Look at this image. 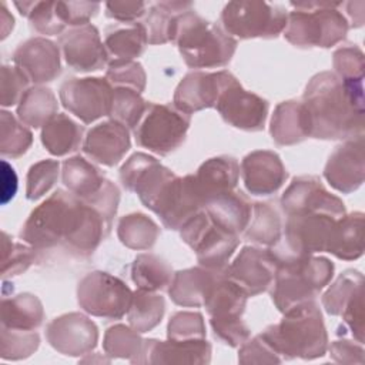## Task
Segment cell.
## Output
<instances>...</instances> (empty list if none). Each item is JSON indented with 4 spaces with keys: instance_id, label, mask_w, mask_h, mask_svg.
I'll use <instances>...</instances> for the list:
<instances>
[{
    "instance_id": "6da1fadb",
    "label": "cell",
    "mask_w": 365,
    "mask_h": 365,
    "mask_svg": "<svg viewBox=\"0 0 365 365\" xmlns=\"http://www.w3.org/2000/svg\"><path fill=\"white\" fill-rule=\"evenodd\" d=\"M108 230L110 222L91 204L57 191L33 211L24 235L37 247H51L63 241L81 254H90Z\"/></svg>"
},
{
    "instance_id": "7a4b0ae2",
    "label": "cell",
    "mask_w": 365,
    "mask_h": 365,
    "mask_svg": "<svg viewBox=\"0 0 365 365\" xmlns=\"http://www.w3.org/2000/svg\"><path fill=\"white\" fill-rule=\"evenodd\" d=\"M364 78H341L325 71L307 86L304 107L309 135L339 140L364 135Z\"/></svg>"
},
{
    "instance_id": "3957f363",
    "label": "cell",
    "mask_w": 365,
    "mask_h": 365,
    "mask_svg": "<svg viewBox=\"0 0 365 365\" xmlns=\"http://www.w3.org/2000/svg\"><path fill=\"white\" fill-rule=\"evenodd\" d=\"M259 338L274 354L287 359L322 356L328 341L321 312L312 301L288 309L282 322L267 328Z\"/></svg>"
},
{
    "instance_id": "277c9868",
    "label": "cell",
    "mask_w": 365,
    "mask_h": 365,
    "mask_svg": "<svg viewBox=\"0 0 365 365\" xmlns=\"http://www.w3.org/2000/svg\"><path fill=\"white\" fill-rule=\"evenodd\" d=\"M334 265L327 258L309 255L277 261L272 299L278 309H288L309 302L332 278Z\"/></svg>"
},
{
    "instance_id": "5b68a950",
    "label": "cell",
    "mask_w": 365,
    "mask_h": 365,
    "mask_svg": "<svg viewBox=\"0 0 365 365\" xmlns=\"http://www.w3.org/2000/svg\"><path fill=\"white\" fill-rule=\"evenodd\" d=\"M173 40H177L185 63L194 68L227 64L237 44L218 26L192 13L178 16Z\"/></svg>"
},
{
    "instance_id": "8992f818",
    "label": "cell",
    "mask_w": 365,
    "mask_h": 365,
    "mask_svg": "<svg viewBox=\"0 0 365 365\" xmlns=\"http://www.w3.org/2000/svg\"><path fill=\"white\" fill-rule=\"evenodd\" d=\"M341 3L318 4V10L311 13L292 11L289 14L285 37L292 44L308 47H331L344 40L349 24L344 14L336 10Z\"/></svg>"
},
{
    "instance_id": "52a82bcc",
    "label": "cell",
    "mask_w": 365,
    "mask_h": 365,
    "mask_svg": "<svg viewBox=\"0 0 365 365\" xmlns=\"http://www.w3.org/2000/svg\"><path fill=\"white\" fill-rule=\"evenodd\" d=\"M181 237L210 269H221L238 244L235 234L217 225L204 211H198L181 227Z\"/></svg>"
},
{
    "instance_id": "ba28073f",
    "label": "cell",
    "mask_w": 365,
    "mask_h": 365,
    "mask_svg": "<svg viewBox=\"0 0 365 365\" xmlns=\"http://www.w3.org/2000/svg\"><path fill=\"white\" fill-rule=\"evenodd\" d=\"M188 125L187 113L170 106L148 104L145 117L135 130V140L141 147L165 155L184 141Z\"/></svg>"
},
{
    "instance_id": "9c48e42d",
    "label": "cell",
    "mask_w": 365,
    "mask_h": 365,
    "mask_svg": "<svg viewBox=\"0 0 365 365\" xmlns=\"http://www.w3.org/2000/svg\"><path fill=\"white\" fill-rule=\"evenodd\" d=\"M221 20L228 33L242 38L275 37L287 24L285 10L258 1L228 3Z\"/></svg>"
},
{
    "instance_id": "30bf717a",
    "label": "cell",
    "mask_w": 365,
    "mask_h": 365,
    "mask_svg": "<svg viewBox=\"0 0 365 365\" xmlns=\"http://www.w3.org/2000/svg\"><path fill=\"white\" fill-rule=\"evenodd\" d=\"M133 301L131 291L120 279L93 272L78 287V302L90 314L106 318L123 317Z\"/></svg>"
},
{
    "instance_id": "8fae6325",
    "label": "cell",
    "mask_w": 365,
    "mask_h": 365,
    "mask_svg": "<svg viewBox=\"0 0 365 365\" xmlns=\"http://www.w3.org/2000/svg\"><path fill=\"white\" fill-rule=\"evenodd\" d=\"M60 97L66 108L91 123L111 111L113 91L104 78H73L61 86Z\"/></svg>"
},
{
    "instance_id": "7c38bea8",
    "label": "cell",
    "mask_w": 365,
    "mask_h": 365,
    "mask_svg": "<svg viewBox=\"0 0 365 365\" xmlns=\"http://www.w3.org/2000/svg\"><path fill=\"white\" fill-rule=\"evenodd\" d=\"M215 106L222 118L237 128L247 131H258L264 128L268 103L261 97L242 90L235 78L221 93Z\"/></svg>"
},
{
    "instance_id": "4fadbf2b",
    "label": "cell",
    "mask_w": 365,
    "mask_h": 365,
    "mask_svg": "<svg viewBox=\"0 0 365 365\" xmlns=\"http://www.w3.org/2000/svg\"><path fill=\"white\" fill-rule=\"evenodd\" d=\"M282 205L288 215L305 212H322L336 218L345 215L344 202L329 194L315 177L295 178L282 197Z\"/></svg>"
},
{
    "instance_id": "5bb4252c",
    "label": "cell",
    "mask_w": 365,
    "mask_h": 365,
    "mask_svg": "<svg viewBox=\"0 0 365 365\" xmlns=\"http://www.w3.org/2000/svg\"><path fill=\"white\" fill-rule=\"evenodd\" d=\"M364 135L348 140L331 154L324 175L341 192H352L364 182Z\"/></svg>"
},
{
    "instance_id": "9a60e30c",
    "label": "cell",
    "mask_w": 365,
    "mask_h": 365,
    "mask_svg": "<svg viewBox=\"0 0 365 365\" xmlns=\"http://www.w3.org/2000/svg\"><path fill=\"white\" fill-rule=\"evenodd\" d=\"M234 80L227 71L220 73H191L178 86L175 91V106L184 113H192L217 104L218 97Z\"/></svg>"
},
{
    "instance_id": "2e32d148",
    "label": "cell",
    "mask_w": 365,
    "mask_h": 365,
    "mask_svg": "<svg viewBox=\"0 0 365 365\" xmlns=\"http://www.w3.org/2000/svg\"><path fill=\"white\" fill-rule=\"evenodd\" d=\"M277 262L271 252L245 247L227 271L228 278L240 285L247 295H255L271 284L275 277Z\"/></svg>"
},
{
    "instance_id": "e0dca14e",
    "label": "cell",
    "mask_w": 365,
    "mask_h": 365,
    "mask_svg": "<svg viewBox=\"0 0 365 365\" xmlns=\"http://www.w3.org/2000/svg\"><path fill=\"white\" fill-rule=\"evenodd\" d=\"M66 61L77 71H93L104 66L107 54L96 27L86 24L61 37Z\"/></svg>"
},
{
    "instance_id": "ac0fdd59",
    "label": "cell",
    "mask_w": 365,
    "mask_h": 365,
    "mask_svg": "<svg viewBox=\"0 0 365 365\" xmlns=\"http://www.w3.org/2000/svg\"><path fill=\"white\" fill-rule=\"evenodd\" d=\"M242 178L251 194L267 195L282 185L287 171L275 153L255 151L242 161Z\"/></svg>"
},
{
    "instance_id": "d6986e66",
    "label": "cell",
    "mask_w": 365,
    "mask_h": 365,
    "mask_svg": "<svg viewBox=\"0 0 365 365\" xmlns=\"http://www.w3.org/2000/svg\"><path fill=\"white\" fill-rule=\"evenodd\" d=\"M128 148V131L118 121H107L90 130L83 147L88 157L106 165L117 164Z\"/></svg>"
},
{
    "instance_id": "ffe728a7",
    "label": "cell",
    "mask_w": 365,
    "mask_h": 365,
    "mask_svg": "<svg viewBox=\"0 0 365 365\" xmlns=\"http://www.w3.org/2000/svg\"><path fill=\"white\" fill-rule=\"evenodd\" d=\"M204 205L212 198L230 192L238 180V164L231 157H217L204 163L194 175Z\"/></svg>"
},
{
    "instance_id": "44dd1931",
    "label": "cell",
    "mask_w": 365,
    "mask_h": 365,
    "mask_svg": "<svg viewBox=\"0 0 365 365\" xmlns=\"http://www.w3.org/2000/svg\"><path fill=\"white\" fill-rule=\"evenodd\" d=\"M327 252L339 259H356L364 254V214L355 211L341 217L334 228Z\"/></svg>"
},
{
    "instance_id": "7402d4cb",
    "label": "cell",
    "mask_w": 365,
    "mask_h": 365,
    "mask_svg": "<svg viewBox=\"0 0 365 365\" xmlns=\"http://www.w3.org/2000/svg\"><path fill=\"white\" fill-rule=\"evenodd\" d=\"M207 214L221 228L237 234L242 231L250 220L251 205L241 192H227L205 204Z\"/></svg>"
},
{
    "instance_id": "603a6c76",
    "label": "cell",
    "mask_w": 365,
    "mask_h": 365,
    "mask_svg": "<svg viewBox=\"0 0 365 365\" xmlns=\"http://www.w3.org/2000/svg\"><path fill=\"white\" fill-rule=\"evenodd\" d=\"M277 144H294L309 135L308 115L304 104L287 101L277 107L271 125Z\"/></svg>"
},
{
    "instance_id": "cb8c5ba5",
    "label": "cell",
    "mask_w": 365,
    "mask_h": 365,
    "mask_svg": "<svg viewBox=\"0 0 365 365\" xmlns=\"http://www.w3.org/2000/svg\"><path fill=\"white\" fill-rule=\"evenodd\" d=\"M150 362H208L210 345L204 339H173L167 344L145 341Z\"/></svg>"
},
{
    "instance_id": "d4e9b609",
    "label": "cell",
    "mask_w": 365,
    "mask_h": 365,
    "mask_svg": "<svg viewBox=\"0 0 365 365\" xmlns=\"http://www.w3.org/2000/svg\"><path fill=\"white\" fill-rule=\"evenodd\" d=\"M212 272H207L198 268L180 271L175 275L174 284L170 288V295L173 301L178 305H201L204 304L212 284L215 282V277Z\"/></svg>"
},
{
    "instance_id": "484cf974",
    "label": "cell",
    "mask_w": 365,
    "mask_h": 365,
    "mask_svg": "<svg viewBox=\"0 0 365 365\" xmlns=\"http://www.w3.org/2000/svg\"><path fill=\"white\" fill-rule=\"evenodd\" d=\"M63 171L64 184L73 192L80 195L81 200L96 194L106 182L98 170L80 157H74L66 161Z\"/></svg>"
},
{
    "instance_id": "4316f807",
    "label": "cell",
    "mask_w": 365,
    "mask_h": 365,
    "mask_svg": "<svg viewBox=\"0 0 365 365\" xmlns=\"http://www.w3.org/2000/svg\"><path fill=\"white\" fill-rule=\"evenodd\" d=\"M81 141V127L64 114L51 120L43 131V144L51 154L63 155L74 151Z\"/></svg>"
},
{
    "instance_id": "83f0119b",
    "label": "cell",
    "mask_w": 365,
    "mask_h": 365,
    "mask_svg": "<svg viewBox=\"0 0 365 365\" xmlns=\"http://www.w3.org/2000/svg\"><path fill=\"white\" fill-rule=\"evenodd\" d=\"M147 31L143 24H134L128 29H117L107 34L106 46L110 53L117 57L115 61H127L144 51L147 43Z\"/></svg>"
},
{
    "instance_id": "f1b7e54d",
    "label": "cell",
    "mask_w": 365,
    "mask_h": 365,
    "mask_svg": "<svg viewBox=\"0 0 365 365\" xmlns=\"http://www.w3.org/2000/svg\"><path fill=\"white\" fill-rule=\"evenodd\" d=\"M171 278L170 268L154 255H140L133 265V279L144 291L164 288Z\"/></svg>"
},
{
    "instance_id": "f546056e",
    "label": "cell",
    "mask_w": 365,
    "mask_h": 365,
    "mask_svg": "<svg viewBox=\"0 0 365 365\" xmlns=\"http://www.w3.org/2000/svg\"><path fill=\"white\" fill-rule=\"evenodd\" d=\"M130 305V324L138 332H145L155 327L164 312V301L158 295L137 292Z\"/></svg>"
},
{
    "instance_id": "4dcf8cb0",
    "label": "cell",
    "mask_w": 365,
    "mask_h": 365,
    "mask_svg": "<svg viewBox=\"0 0 365 365\" xmlns=\"http://www.w3.org/2000/svg\"><path fill=\"white\" fill-rule=\"evenodd\" d=\"M157 225L141 214H133L121 220L118 235L123 244L131 248H148L157 237Z\"/></svg>"
},
{
    "instance_id": "1f68e13d",
    "label": "cell",
    "mask_w": 365,
    "mask_h": 365,
    "mask_svg": "<svg viewBox=\"0 0 365 365\" xmlns=\"http://www.w3.org/2000/svg\"><path fill=\"white\" fill-rule=\"evenodd\" d=\"M364 287V275L359 271L348 269L338 277L335 284L324 297V307L332 315H341L344 307L356 289Z\"/></svg>"
},
{
    "instance_id": "d6a6232c",
    "label": "cell",
    "mask_w": 365,
    "mask_h": 365,
    "mask_svg": "<svg viewBox=\"0 0 365 365\" xmlns=\"http://www.w3.org/2000/svg\"><path fill=\"white\" fill-rule=\"evenodd\" d=\"M137 93L138 91L128 90L124 87L113 91V104L110 115H113L118 123H123V125H137V123L140 121L141 115L147 108L143 98Z\"/></svg>"
},
{
    "instance_id": "836d02e7",
    "label": "cell",
    "mask_w": 365,
    "mask_h": 365,
    "mask_svg": "<svg viewBox=\"0 0 365 365\" xmlns=\"http://www.w3.org/2000/svg\"><path fill=\"white\" fill-rule=\"evenodd\" d=\"M255 218L247 237L261 244H275L279 240V217L269 204H255Z\"/></svg>"
},
{
    "instance_id": "e575fe53",
    "label": "cell",
    "mask_w": 365,
    "mask_h": 365,
    "mask_svg": "<svg viewBox=\"0 0 365 365\" xmlns=\"http://www.w3.org/2000/svg\"><path fill=\"white\" fill-rule=\"evenodd\" d=\"M334 67L341 78H364V53L356 46L342 47L334 54Z\"/></svg>"
},
{
    "instance_id": "d590c367",
    "label": "cell",
    "mask_w": 365,
    "mask_h": 365,
    "mask_svg": "<svg viewBox=\"0 0 365 365\" xmlns=\"http://www.w3.org/2000/svg\"><path fill=\"white\" fill-rule=\"evenodd\" d=\"M204 335H205V331H204V325L200 314L178 312L171 318L168 324L170 339H181V341H187L188 338L202 339Z\"/></svg>"
},
{
    "instance_id": "8d00e7d4",
    "label": "cell",
    "mask_w": 365,
    "mask_h": 365,
    "mask_svg": "<svg viewBox=\"0 0 365 365\" xmlns=\"http://www.w3.org/2000/svg\"><path fill=\"white\" fill-rule=\"evenodd\" d=\"M128 329L123 325H118L115 328L108 329L107 335H106V351L110 352V355H115V356H128L131 355V352L137 351L140 348V341L138 338L130 332L127 335Z\"/></svg>"
},
{
    "instance_id": "74e56055",
    "label": "cell",
    "mask_w": 365,
    "mask_h": 365,
    "mask_svg": "<svg viewBox=\"0 0 365 365\" xmlns=\"http://www.w3.org/2000/svg\"><path fill=\"white\" fill-rule=\"evenodd\" d=\"M58 164L56 161H43L31 168L29 175V198H37L46 192L57 177Z\"/></svg>"
},
{
    "instance_id": "f35d334b",
    "label": "cell",
    "mask_w": 365,
    "mask_h": 365,
    "mask_svg": "<svg viewBox=\"0 0 365 365\" xmlns=\"http://www.w3.org/2000/svg\"><path fill=\"white\" fill-rule=\"evenodd\" d=\"M107 77L117 84L133 86L137 91L144 88V73L141 66L130 61H113L110 64Z\"/></svg>"
},
{
    "instance_id": "ab89813d",
    "label": "cell",
    "mask_w": 365,
    "mask_h": 365,
    "mask_svg": "<svg viewBox=\"0 0 365 365\" xmlns=\"http://www.w3.org/2000/svg\"><path fill=\"white\" fill-rule=\"evenodd\" d=\"M331 354L338 362H364V348L358 341H335L332 344Z\"/></svg>"
},
{
    "instance_id": "60d3db41",
    "label": "cell",
    "mask_w": 365,
    "mask_h": 365,
    "mask_svg": "<svg viewBox=\"0 0 365 365\" xmlns=\"http://www.w3.org/2000/svg\"><path fill=\"white\" fill-rule=\"evenodd\" d=\"M144 3H108L107 16L117 20L130 21L140 17L144 13Z\"/></svg>"
}]
</instances>
